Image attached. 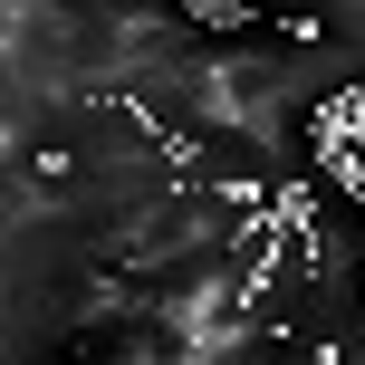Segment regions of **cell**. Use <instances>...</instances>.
Listing matches in <instances>:
<instances>
[{"instance_id":"6da1fadb","label":"cell","mask_w":365,"mask_h":365,"mask_svg":"<svg viewBox=\"0 0 365 365\" xmlns=\"http://www.w3.org/2000/svg\"><path fill=\"white\" fill-rule=\"evenodd\" d=\"M308 135H317V173H327L336 192L365 212V87H336L327 106H317Z\"/></svg>"}]
</instances>
